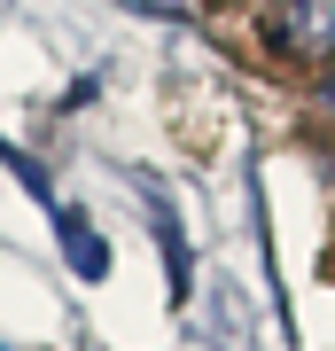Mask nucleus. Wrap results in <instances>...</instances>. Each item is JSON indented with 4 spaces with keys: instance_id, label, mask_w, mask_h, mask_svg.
Masks as SVG:
<instances>
[{
    "instance_id": "obj_2",
    "label": "nucleus",
    "mask_w": 335,
    "mask_h": 351,
    "mask_svg": "<svg viewBox=\"0 0 335 351\" xmlns=\"http://www.w3.org/2000/svg\"><path fill=\"white\" fill-rule=\"evenodd\" d=\"M55 234H62V250H71L78 281H101V274H110V250H101V234L86 226V211H71V203H62V211H55Z\"/></svg>"
},
{
    "instance_id": "obj_4",
    "label": "nucleus",
    "mask_w": 335,
    "mask_h": 351,
    "mask_svg": "<svg viewBox=\"0 0 335 351\" xmlns=\"http://www.w3.org/2000/svg\"><path fill=\"white\" fill-rule=\"evenodd\" d=\"M242 8H249V0H242Z\"/></svg>"
},
{
    "instance_id": "obj_3",
    "label": "nucleus",
    "mask_w": 335,
    "mask_h": 351,
    "mask_svg": "<svg viewBox=\"0 0 335 351\" xmlns=\"http://www.w3.org/2000/svg\"><path fill=\"white\" fill-rule=\"evenodd\" d=\"M320 101H327V110H335V71H327V86H320Z\"/></svg>"
},
{
    "instance_id": "obj_1",
    "label": "nucleus",
    "mask_w": 335,
    "mask_h": 351,
    "mask_svg": "<svg viewBox=\"0 0 335 351\" xmlns=\"http://www.w3.org/2000/svg\"><path fill=\"white\" fill-rule=\"evenodd\" d=\"M265 47L288 55V63H327L335 55V0H281L273 24H265Z\"/></svg>"
}]
</instances>
